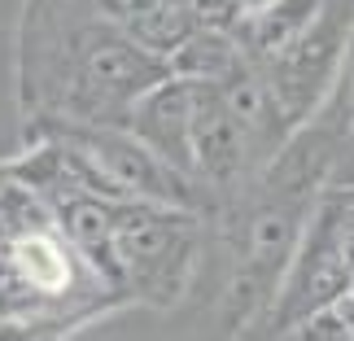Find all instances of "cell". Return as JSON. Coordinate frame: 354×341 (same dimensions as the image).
<instances>
[{
  "mask_svg": "<svg viewBox=\"0 0 354 341\" xmlns=\"http://www.w3.org/2000/svg\"><path fill=\"white\" fill-rule=\"evenodd\" d=\"M127 131L140 136L171 167L188 171L193 167V145H188V131H193V79L167 75L149 92H140L127 105Z\"/></svg>",
  "mask_w": 354,
  "mask_h": 341,
  "instance_id": "2",
  "label": "cell"
},
{
  "mask_svg": "<svg viewBox=\"0 0 354 341\" xmlns=\"http://www.w3.org/2000/svg\"><path fill=\"white\" fill-rule=\"evenodd\" d=\"M241 62L245 57L236 53V39L223 35V31H214V26H206V22H201L197 31L167 57L171 75L193 79V84H219V79L232 75Z\"/></svg>",
  "mask_w": 354,
  "mask_h": 341,
  "instance_id": "6",
  "label": "cell"
},
{
  "mask_svg": "<svg viewBox=\"0 0 354 341\" xmlns=\"http://www.w3.org/2000/svg\"><path fill=\"white\" fill-rule=\"evenodd\" d=\"M48 210H53L57 232L79 250V258H84L105 284H122V267L114 258V210H118V201L79 188V193L48 197Z\"/></svg>",
  "mask_w": 354,
  "mask_h": 341,
  "instance_id": "4",
  "label": "cell"
},
{
  "mask_svg": "<svg viewBox=\"0 0 354 341\" xmlns=\"http://www.w3.org/2000/svg\"><path fill=\"white\" fill-rule=\"evenodd\" d=\"M171 66L162 53L145 48L131 35H97L84 53V79L101 101L131 105L140 92H149L158 79H167Z\"/></svg>",
  "mask_w": 354,
  "mask_h": 341,
  "instance_id": "3",
  "label": "cell"
},
{
  "mask_svg": "<svg viewBox=\"0 0 354 341\" xmlns=\"http://www.w3.org/2000/svg\"><path fill=\"white\" fill-rule=\"evenodd\" d=\"M188 145H193V167L206 171L210 180H227L245 162L250 136L241 131V122L223 105L214 84H193V131H188Z\"/></svg>",
  "mask_w": 354,
  "mask_h": 341,
  "instance_id": "5",
  "label": "cell"
},
{
  "mask_svg": "<svg viewBox=\"0 0 354 341\" xmlns=\"http://www.w3.org/2000/svg\"><path fill=\"white\" fill-rule=\"evenodd\" d=\"M193 219L167 201H118L114 210V258L122 284L171 293L184 280L193 254Z\"/></svg>",
  "mask_w": 354,
  "mask_h": 341,
  "instance_id": "1",
  "label": "cell"
}]
</instances>
